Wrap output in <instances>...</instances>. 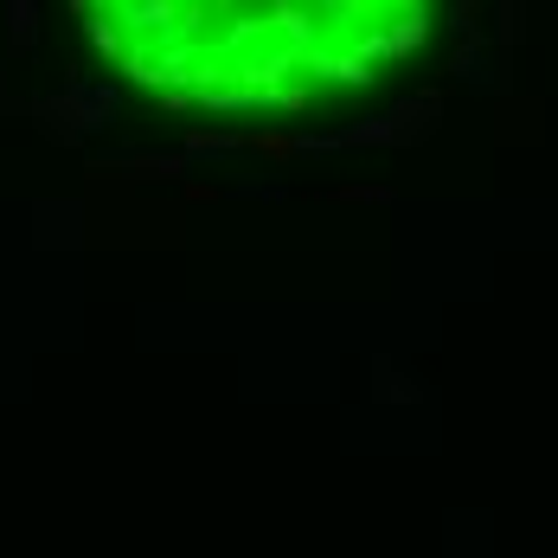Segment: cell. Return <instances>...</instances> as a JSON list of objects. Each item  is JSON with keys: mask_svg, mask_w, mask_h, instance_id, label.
<instances>
[{"mask_svg": "<svg viewBox=\"0 0 558 558\" xmlns=\"http://www.w3.org/2000/svg\"><path fill=\"white\" fill-rule=\"evenodd\" d=\"M84 33H90V46L110 58V64L122 58V26H116L110 13H97V7H90V13H84Z\"/></svg>", "mask_w": 558, "mask_h": 558, "instance_id": "cell-3", "label": "cell"}, {"mask_svg": "<svg viewBox=\"0 0 558 558\" xmlns=\"http://www.w3.org/2000/svg\"><path fill=\"white\" fill-rule=\"evenodd\" d=\"M7 33H13V52H33V39H39V0H7Z\"/></svg>", "mask_w": 558, "mask_h": 558, "instance_id": "cell-2", "label": "cell"}, {"mask_svg": "<svg viewBox=\"0 0 558 558\" xmlns=\"http://www.w3.org/2000/svg\"><path fill=\"white\" fill-rule=\"evenodd\" d=\"M213 7H219V20H231V13H238V0H213Z\"/></svg>", "mask_w": 558, "mask_h": 558, "instance_id": "cell-4", "label": "cell"}, {"mask_svg": "<svg viewBox=\"0 0 558 558\" xmlns=\"http://www.w3.org/2000/svg\"><path fill=\"white\" fill-rule=\"evenodd\" d=\"M424 33H430V20H424V7H404L391 26H379V39H386V58H411L424 46Z\"/></svg>", "mask_w": 558, "mask_h": 558, "instance_id": "cell-1", "label": "cell"}]
</instances>
